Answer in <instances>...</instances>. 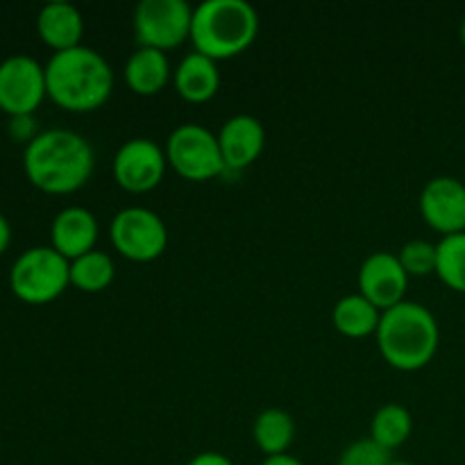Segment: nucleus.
<instances>
[{
    "mask_svg": "<svg viewBox=\"0 0 465 465\" xmlns=\"http://www.w3.org/2000/svg\"><path fill=\"white\" fill-rule=\"evenodd\" d=\"M95 168L94 145L64 127L39 132L23 150V171L32 186L50 195H68L91 180Z\"/></svg>",
    "mask_w": 465,
    "mask_h": 465,
    "instance_id": "1",
    "label": "nucleus"
},
{
    "mask_svg": "<svg viewBox=\"0 0 465 465\" xmlns=\"http://www.w3.org/2000/svg\"><path fill=\"white\" fill-rule=\"evenodd\" d=\"M48 98L66 112H95L114 91V71L107 59L94 48H77L54 53L45 64Z\"/></svg>",
    "mask_w": 465,
    "mask_h": 465,
    "instance_id": "2",
    "label": "nucleus"
},
{
    "mask_svg": "<svg viewBox=\"0 0 465 465\" xmlns=\"http://www.w3.org/2000/svg\"><path fill=\"white\" fill-rule=\"evenodd\" d=\"M375 339L380 354L391 368L416 372L430 366L439 352L440 327L425 304L404 300L381 312Z\"/></svg>",
    "mask_w": 465,
    "mask_h": 465,
    "instance_id": "3",
    "label": "nucleus"
},
{
    "mask_svg": "<svg viewBox=\"0 0 465 465\" xmlns=\"http://www.w3.org/2000/svg\"><path fill=\"white\" fill-rule=\"evenodd\" d=\"M259 35V14L248 0H204L193 7L191 44L195 53L221 62L248 50Z\"/></svg>",
    "mask_w": 465,
    "mask_h": 465,
    "instance_id": "4",
    "label": "nucleus"
},
{
    "mask_svg": "<svg viewBox=\"0 0 465 465\" xmlns=\"http://www.w3.org/2000/svg\"><path fill=\"white\" fill-rule=\"evenodd\" d=\"M71 286V262L53 245H36L16 257L9 289L25 304H48Z\"/></svg>",
    "mask_w": 465,
    "mask_h": 465,
    "instance_id": "5",
    "label": "nucleus"
},
{
    "mask_svg": "<svg viewBox=\"0 0 465 465\" xmlns=\"http://www.w3.org/2000/svg\"><path fill=\"white\" fill-rule=\"evenodd\" d=\"M168 168L189 182H209L227 171L223 162L218 136L198 123H184L168 134L166 145Z\"/></svg>",
    "mask_w": 465,
    "mask_h": 465,
    "instance_id": "6",
    "label": "nucleus"
},
{
    "mask_svg": "<svg viewBox=\"0 0 465 465\" xmlns=\"http://www.w3.org/2000/svg\"><path fill=\"white\" fill-rule=\"evenodd\" d=\"M109 239L114 250L136 263L162 257L168 245L166 223L148 207H125L112 218Z\"/></svg>",
    "mask_w": 465,
    "mask_h": 465,
    "instance_id": "7",
    "label": "nucleus"
},
{
    "mask_svg": "<svg viewBox=\"0 0 465 465\" xmlns=\"http://www.w3.org/2000/svg\"><path fill=\"white\" fill-rule=\"evenodd\" d=\"M191 21L193 7L186 0H141L132 23L139 45L166 53L191 39Z\"/></svg>",
    "mask_w": 465,
    "mask_h": 465,
    "instance_id": "8",
    "label": "nucleus"
},
{
    "mask_svg": "<svg viewBox=\"0 0 465 465\" xmlns=\"http://www.w3.org/2000/svg\"><path fill=\"white\" fill-rule=\"evenodd\" d=\"M48 98L45 66L30 54H12L0 62V112L14 116H35Z\"/></svg>",
    "mask_w": 465,
    "mask_h": 465,
    "instance_id": "9",
    "label": "nucleus"
},
{
    "mask_svg": "<svg viewBox=\"0 0 465 465\" xmlns=\"http://www.w3.org/2000/svg\"><path fill=\"white\" fill-rule=\"evenodd\" d=\"M166 168L168 162L162 145L143 136L125 141L112 162L114 180L127 193H148L157 189L166 175Z\"/></svg>",
    "mask_w": 465,
    "mask_h": 465,
    "instance_id": "10",
    "label": "nucleus"
},
{
    "mask_svg": "<svg viewBox=\"0 0 465 465\" xmlns=\"http://www.w3.org/2000/svg\"><path fill=\"white\" fill-rule=\"evenodd\" d=\"M420 216L439 234L465 232V182L452 175L431 177L420 191Z\"/></svg>",
    "mask_w": 465,
    "mask_h": 465,
    "instance_id": "11",
    "label": "nucleus"
},
{
    "mask_svg": "<svg viewBox=\"0 0 465 465\" xmlns=\"http://www.w3.org/2000/svg\"><path fill=\"white\" fill-rule=\"evenodd\" d=\"M359 293L371 300L380 312L404 302L409 275L393 252H372L359 268Z\"/></svg>",
    "mask_w": 465,
    "mask_h": 465,
    "instance_id": "12",
    "label": "nucleus"
},
{
    "mask_svg": "<svg viewBox=\"0 0 465 465\" xmlns=\"http://www.w3.org/2000/svg\"><path fill=\"white\" fill-rule=\"evenodd\" d=\"M216 136L225 168L234 173L252 166L262 157L263 145H266V127L250 114H236L227 118Z\"/></svg>",
    "mask_w": 465,
    "mask_h": 465,
    "instance_id": "13",
    "label": "nucleus"
},
{
    "mask_svg": "<svg viewBox=\"0 0 465 465\" xmlns=\"http://www.w3.org/2000/svg\"><path fill=\"white\" fill-rule=\"evenodd\" d=\"M98 218L86 207H64L50 225V245L68 262L95 250L98 243Z\"/></svg>",
    "mask_w": 465,
    "mask_h": 465,
    "instance_id": "14",
    "label": "nucleus"
},
{
    "mask_svg": "<svg viewBox=\"0 0 465 465\" xmlns=\"http://www.w3.org/2000/svg\"><path fill=\"white\" fill-rule=\"evenodd\" d=\"M36 32L39 39L54 53H64L82 45V35H84V18L80 9L71 3H54L44 5L36 14Z\"/></svg>",
    "mask_w": 465,
    "mask_h": 465,
    "instance_id": "15",
    "label": "nucleus"
},
{
    "mask_svg": "<svg viewBox=\"0 0 465 465\" xmlns=\"http://www.w3.org/2000/svg\"><path fill=\"white\" fill-rule=\"evenodd\" d=\"M173 84L186 103H207L221 89L218 62L200 53H189L173 68Z\"/></svg>",
    "mask_w": 465,
    "mask_h": 465,
    "instance_id": "16",
    "label": "nucleus"
},
{
    "mask_svg": "<svg viewBox=\"0 0 465 465\" xmlns=\"http://www.w3.org/2000/svg\"><path fill=\"white\" fill-rule=\"evenodd\" d=\"M125 82L136 95H157L168 82H173L168 54L139 45L125 62Z\"/></svg>",
    "mask_w": 465,
    "mask_h": 465,
    "instance_id": "17",
    "label": "nucleus"
},
{
    "mask_svg": "<svg viewBox=\"0 0 465 465\" xmlns=\"http://www.w3.org/2000/svg\"><path fill=\"white\" fill-rule=\"evenodd\" d=\"M381 312L371 302L368 298H363L361 293H350L343 295L339 302L331 309V322H334L336 331L348 339H366L372 336L380 327Z\"/></svg>",
    "mask_w": 465,
    "mask_h": 465,
    "instance_id": "18",
    "label": "nucleus"
},
{
    "mask_svg": "<svg viewBox=\"0 0 465 465\" xmlns=\"http://www.w3.org/2000/svg\"><path fill=\"white\" fill-rule=\"evenodd\" d=\"M295 439V422L284 409H263L252 422V440L266 457L289 454Z\"/></svg>",
    "mask_w": 465,
    "mask_h": 465,
    "instance_id": "19",
    "label": "nucleus"
},
{
    "mask_svg": "<svg viewBox=\"0 0 465 465\" xmlns=\"http://www.w3.org/2000/svg\"><path fill=\"white\" fill-rule=\"evenodd\" d=\"M413 431V418L407 407L402 404H384L375 411L371 420V439L380 443L381 448L393 452L402 448Z\"/></svg>",
    "mask_w": 465,
    "mask_h": 465,
    "instance_id": "20",
    "label": "nucleus"
},
{
    "mask_svg": "<svg viewBox=\"0 0 465 465\" xmlns=\"http://www.w3.org/2000/svg\"><path fill=\"white\" fill-rule=\"evenodd\" d=\"M116 277L114 259L103 250H91L71 262V286L84 293H100Z\"/></svg>",
    "mask_w": 465,
    "mask_h": 465,
    "instance_id": "21",
    "label": "nucleus"
},
{
    "mask_svg": "<svg viewBox=\"0 0 465 465\" xmlns=\"http://www.w3.org/2000/svg\"><path fill=\"white\" fill-rule=\"evenodd\" d=\"M436 275L445 286L465 293V232L443 236L436 243Z\"/></svg>",
    "mask_w": 465,
    "mask_h": 465,
    "instance_id": "22",
    "label": "nucleus"
},
{
    "mask_svg": "<svg viewBox=\"0 0 465 465\" xmlns=\"http://www.w3.org/2000/svg\"><path fill=\"white\" fill-rule=\"evenodd\" d=\"M400 263L409 277H427L436 272V243L425 239H413L398 252Z\"/></svg>",
    "mask_w": 465,
    "mask_h": 465,
    "instance_id": "23",
    "label": "nucleus"
},
{
    "mask_svg": "<svg viewBox=\"0 0 465 465\" xmlns=\"http://www.w3.org/2000/svg\"><path fill=\"white\" fill-rule=\"evenodd\" d=\"M391 461L393 459L389 450H384L372 439H361L343 450L336 465H389Z\"/></svg>",
    "mask_w": 465,
    "mask_h": 465,
    "instance_id": "24",
    "label": "nucleus"
},
{
    "mask_svg": "<svg viewBox=\"0 0 465 465\" xmlns=\"http://www.w3.org/2000/svg\"><path fill=\"white\" fill-rule=\"evenodd\" d=\"M9 134H12L14 141L18 143H32V141L39 136L36 132V121L35 116H14L9 118Z\"/></svg>",
    "mask_w": 465,
    "mask_h": 465,
    "instance_id": "25",
    "label": "nucleus"
},
{
    "mask_svg": "<svg viewBox=\"0 0 465 465\" xmlns=\"http://www.w3.org/2000/svg\"><path fill=\"white\" fill-rule=\"evenodd\" d=\"M186 465H234V463H232V459H227L225 454L221 452H203L198 454V457L191 459Z\"/></svg>",
    "mask_w": 465,
    "mask_h": 465,
    "instance_id": "26",
    "label": "nucleus"
},
{
    "mask_svg": "<svg viewBox=\"0 0 465 465\" xmlns=\"http://www.w3.org/2000/svg\"><path fill=\"white\" fill-rule=\"evenodd\" d=\"M9 243H12V227H9V221L7 218L0 213V257H3L5 252H7Z\"/></svg>",
    "mask_w": 465,
    "mask_h": 465,
    "instance_id": "27",
    "label": "nucleus"
},
{
    "mask_svg": "<svg viewBox=\"0 0 465 465\" xmlns=\"http://www.w3.org/2000/svg\"><path fill=\"white\" fill-rule=\"evenodd\" d=\"M262 465H304L300 459L291 457V454H277V457H266Z\"/></svg>",
    "mask_w": 465,
    "mask_h": 465,
    "instance_id": "28",
    "label": "nucleus"
},
{
    "mask_svg": "<svg viewBox=\"0 0 465 465\" xmlns=\"http://www.w3.org/2000/svg\"><path fill=\"white\" fill-rule=\"evenodd\" d=\"M459 36H461V44L465 45V16H463V21H461V30H459Z\"/></svg>",
    "mask_w": 465,
    "mask_h": 465,
    "instance_id": "29",
    "label": "nucleus"
},
{
    "mask_svg": "<svg viewBox=\"0 0 465 465\" xmlns=\"http://www.w3.org/2000/svg\"><path fill=\"white\" fill-rule=\"evenodd\" d=\"M389 465H413V463H409V461H391Z\"/></svg>",
    "mask_w": 465,
    "mask_h": 465,
    "instance_id": "30",
    "label": "nucleus"
}]
</instances>
